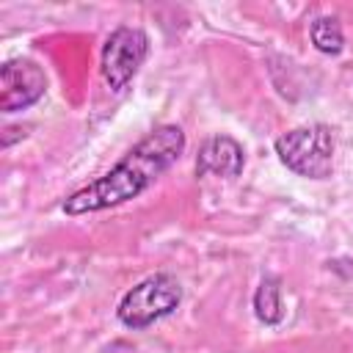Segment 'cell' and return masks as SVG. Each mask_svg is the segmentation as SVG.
<instances>
[{
    "label": "cell",
    "mask_w": 353,
    "mask_h": 353,
    "mask_svg": "<svg viewBox=\"0 0 353 353\" xmlns=\"http://www.w3.org/2000/svg\"><path fill=\"white\" fill-rule=\"evenodd\" d=\"M149 55V39L141 28H116L105 44H102V58H99V72L102 80L108 83L110 91H124L127 83L138 74L141 63Z\"/></svg>",
    "instance_id": "obj_4"
},
{
    "label": "cell",
    "mask_w": 353,
    "mask_h": 353,
    "mask_svg": "<svg viewBox=\"0 0 353 353\" xmlns=\"http://www.w3.org/2000/svg\"><path fill=\"white\" fill-rule=\"evenodd\" d=\"M47 91L41 66L30 58H11L0 66V110L17 113L36 105Z\"/></svg>",
    "instance_id": "obj_5"
},
{
    "label": "cell",
    "mask_w": 353,
    "mask_h": 353,
    "mask_svg": "<svg viewBox=\"0 0 353 353\" xmlns=\"http://www.w3.org/2000/svg\"><path fill=\"white\" fill-rule=\"evenodd\" d=\"M245 165V152L232 135H212L201 143L196 154V176H240Z\"/></svg>",
    "instance_id": "obj_6"
},
{
    "label": "cell",
    "mask_w": 353,
    "mask_h": 353,
    "mask_svg": "<svg viewBox=\"0 0 353 353\" xmlns=\"http://www.w3.org/2000/svg\"><path fill=\"white\" fill-rule=\"evenodd\" d=\"M279 160L298 176L325 179L334 168V135L325 124H303L276 138Z\"/></svg>",
    "instance_id": "obj_2"
},
{
    "label": "cell",
    "mask_w": 353,
    "mask_h": 353,
    "mask_svg": "<svg viewBox=\"0 0 353 353\" xmlns=\"http://www.w3.org/2000/svg\"><path fill=\"white\" fill-rule=\"evenodd\" d=\"M254 314L265 325H276L284 320V303H281V281L276 276H265L254 292Z\"/></svg>",
    "instance_id": "obj_7"
},
{
    "label": "cell",
    "mask_w": 353,
    "mask_h": 353,
    "mask_svg": "<svg viewBox=\"0 0 353 353\" xmlns=\"http://www.w3.org/2000/svg\"><path fill=\"white\" fill-rule=\"evenodd\" d=\"M185 132L176 124H160L146 138H141L108 174L97 176L85 188L63 199L61 210L66 215L99 212L138 199L149 185L157 182L185 152Z\"/></svg>",
    "instance_id": "obj_1"
},
{
    "label": "cell",
    "mask_w": 353,
    "mask_h": 353,
    "mask_svg": "<svg viewBox=\"0 0 353 353\" xmlns=\"http://www.w3.org/2000/svg\"><path fill=\"white\" fill-rule=\"evenodd\" d=\"M179 301H182V284L171 273H152L124 292L116 314L127 328L141 331L168 317L179 306Z\"/></svg>",
    "instance_id": "obj_3"
},
{
    "label": "cell",
    "mask_w": 353,
    "mask_h": 353,
    "mask_svg": "<svg viewBox=\"0 0 353 353\" xmlns=\"http://www.w3.org/2000/svg\"><path fill=\"white\" fill-rule=\"evenodd\" d=\"M309 36H312V44L323 55H339L345 47V33H342V25L336 22V17H317L309 25Z\"/></svg>",
    "instance_id": "obj_8"
}]
</instances>
